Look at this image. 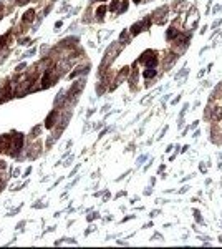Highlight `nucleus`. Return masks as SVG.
Here are the masks:
<instances>
[{"mask_svg":"<svg viewBox=\"0 0 222 249\" xmlns=\"http://www.w3.org/2000/svg\"><path fill=\"white\" fill-rule=\"evenodd\" d=\"M134 2H136V3H138V2H141V0H134Z\"/></svg>","mask_w":222,"mask_h":249,"instance_id":"nucleus-9","label":"nucleus"},{"mask_svg":"<svg viewBox=\"0 0 222 249\" xmlns=\"http://www.w3.org/2000/svg\"><path fill=\"white\" fill-rule=\"evenodd\" d=\"M141 27H143V23H134L133 28H131V33H133V35L139 33V32H141Z\"/></svg>","mask_w":222,"mask_h":249,"instance_id":"nucleus-3","label":"nucleus"},{"mask_svg":"<svg viewBox=\"0 0 222 249\" xmlns=\"http://www.w3.org/2000/svg\"><path fill=\"white\" fill-rule=\"evenodd\" d=\"M174 35H176V30H174V28H171V30L168 32V38H172Z\"/></svg>","mask_w":222,"mask_h":249,"instance_id":"nucleus-7","label":"nucleus"},{"mask_svg":"<svg viewBox=\"0 0 222 249\" xmlns=\"http://www.w3.org/2000/svg\"><path fill=\"white\" fill-rule=\"evenodd\" d=\"M118 5H119V2H118V0H113V3L109 5V8H111V10H116V8H118Z\"/></svg>","mask_w":222,"mask_h":249,"instance_id":"nucleus-6","label":"nucleus"},{"mask_svg":"<svg viewBox=\"0 0 222 249\" xmlns=\"http://www.w3.org/2000/svg\"><path fill=\"white\" fill-rule=\"evenodd\" d=\"M35 18V12L33 10H28L27 14H25V17H23V22H32Z\"/></svg>","mask_w":222,"mask_h":249,"instance_id":"nucleus-2","label":"nucleus"},{"mask_svg":"<svg viewBox=\"0 0 222 249\" xmlns=\"http://www.w3.org/2000/svg\"><path fill=\"white\" fill-rule=\"evenodd\" d=\"M154 75H156V70H154V68H149V70H146V72H144V76H146V78H153Z\"/></svg>","mask_w":222,"mask_h":249,"instance_id":"nucleus-4","label":"nucleus"},{"mask_svg":"<svg viewBox=\"0 0 222 249\" xmlns=\"http://www.w3.org/2000/svg\"><path fill=\"white\" fill-rule=\"evenodd\" d=\"M105 12H106V7H100L98 10H96V15H98V17H103Z\"/></svg>","mask_w":222,"mask_h":249,"instance_id":"nucleus-5","label":"nucleus"},{"mask_svg":"<svg viewBox=\"0 0 222 249\" xmlns=\"http://www.w3.org/2000/svg\"><path fill=\"white\" fill-rule=\"evenodd\" d=\"M27 2H28V0H20V2H18V3H27Z\"/></svg>","mask_w":222,"mask_h":249,"instance_id":"nucleus-8","label":"nucleus"},{"mask_svg":"<svg viewBox=\"0 0 222 249\" xmlns=\"http://www.w3.org/2000/svg\"><path fill=\"white\" fill-rule=\"evenodd\" d=\"M55 116H56V111H52V113L48 115V120H47V123H45V126H47V128H52V126H53Z\"/></svg>","mask_w":222,"mask_h":249,"instance_id":"nucleus-1","label":"nucleus"}]
</instances>
